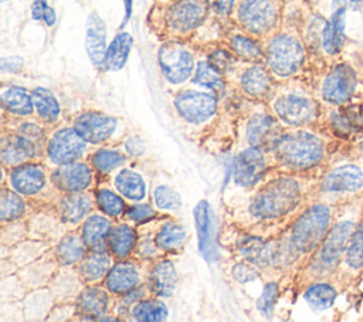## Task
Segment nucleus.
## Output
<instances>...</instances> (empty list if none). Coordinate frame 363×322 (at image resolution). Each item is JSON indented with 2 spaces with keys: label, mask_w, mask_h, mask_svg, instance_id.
Segmentation results:
<instances>
[{
  "label": "nucleus",
  "mask_w": 363,
  "mask_h": 322,
  "mask_svg": "<svg viewBox=\"0 0 363 322\" xmlns=\"http://www.w3.org/2000/svg\"><path fill=\"white\" fill-rule=\"evenodd\" d=\"M31 96H33L35 112L44 122L52 123L58 119L60 104L51 91L38 87L31 92Z\"/></svg>",
  "instance_id": "31"
},
{
  "label": "nucleus",
  "mask_w": 363,
  "mask_h": 322,
  "mask_svg": "<svg viewBox=\"0 0 363 322\" xmlns=\"http://www.w3.org/2000/svg\"><path fill=\"white\" fill-rule=\"evenodd\" d=\"M132 316L136 321L157 322L167 318V306L159 299L138 301L132 309Z\"/></svg>",
  "instance_id": "36"
},
{
  "label": "nucleus",
  "mask_w": 363,
  "mask_h": 322,
  "mask_svg": "<svg viewBox=\"0 0 363 322\" xmlns=\"http://www.w3.org/2000/svg\"><path fill=\"white\" fill-rule=\"evenodd\" d=\"M24 213L23 199L11 190H3L0 199V214L1 220H13Z\"/></svg>",
  "instance_id": "42"
},
{
  "label": "nucleus",
  "mask_w": 363,
  "mask_h": 322,
  "mask_svg": "<svg viewBox=\"0 0 363 322\" xmlns=\"http://www.w3.org/2000/svg\"><path fill=\"white\" fill-rule=\"evenodd\" d=\"M242 89L250 95H262L269 87V77L262 67H251L241 75Z\"/></svg>",
  "instance_id": "37"
},
{
  "label": "nucleus",
  "mask_w": 363,
  "mask_h": 322,
  "mask_svg": "<svg viewBox=\"0 0 363 322\" xmlns=\"http://www.w3.org/2000/svg\"><path fill=\"white\" fill-rule=\"evenodd\" d=\"M278 296V287L275 282H269L264 287L262 294L259 295L258 301H257V309L265 315V316H271L275 301Z\"/></svg>",
  "instance_id": "47"
},
{
  "label": "nucleus",
  "mask_w": 363,
  "mask_h": 322,
  "mask_svg": "<svg viewBox=\"0 0 363 322\" xmlns=\"http://www.w3.org/2000/svg\"><path fill=\"white\" fill-rule=\"evenodd\" d=\"M333 10L346 9V10H359L363 7V0H332Z\"/></svg>",
  "instance_id": "53"
},
{
  "label": "nucleus",
  "mask_w": 363,
  "mask_h": 322,
  "mask_svg": "<svg viewBox=\"0 0 363 322\" xmlns=\"http://www.w3.org/2000/svg\"><path fill=\"white\" fill-rule=\"evenodd\" d=\"M265 169L262 152L257 146L241 150L233 160V176L238 186H252L259 180Z\"/></svg>",
  "instance_id": "14"
},
{
  "label": "nucleus",
  "mask_w": 363,
  "mask_h": 322,
  "mask_svg": "<svg viewBox=\"0 0 363 322\" xmlns=\"http://www.w3.org/2000/svg\"><path fill=\"white\" fill-rule=\"evenodd\" d=\"M111 221L99 214L91 216L82 227V238L95 251H104L105 241L111 233Z\"/></svg>",
  "instance_id": "25"
},
{
  "label": "nucleus",
  "mask_w": 363,
  "mask_h": 322,
  "mask_svg": "<svg viewBox=\"0 0 363 322\" xmlns=\"http://www.w3.org/2000/svg\"><path fill=\"white\" fill-rule=\"evenodd\" d=\"M84 238L71 234L67 235L57 247V257L62 264H74L84 255Z\"/></svg>",
  "instance_id": "39"
},
{
  "label": "nucleus",
  "mask_w": 363,
  "mask_h": 322,
  "mask_svg": "<svg viewBox=\"0 0 363 322\" xmlns=\"http://www.w3.org/2000/svg\"><path fill=\"white\" fill-rule=\"evenodd\" d=\"M339 270L352 279L363 272V211L346 247Z\"/></svg>",
  "instance_id": "19"
},
{
  "label": "nucleus",
  "mask_w": 363,
  "mask_h": 322,
  "mask_svg": "<svg viewBox=\"0 0 363 322\" xmlns=\"http://www.w3.org/2000/svg\"><path fill=\"white\" fill-rule=\"evenodd\" d=\"M319 193L340 204L354 201L363 193V173L354 165L335 167L323 176Z\"/></svg>",
  "instance_id": "5"
},
{
  "label": "nucleus",
  "mask_w": 363,
  "mask_h": 322,
  "mask_svg": "<svg viewBox=\"0 0 363 322\" xmlns=\"http://www.w3.org/2000/svg\"><path fill=\"white\" fill-rule=\"evenodd\" d=\"M78 306L85 315H102L108 308V296L104 289L91 287L78 296Z\"/></svg>",
  "instance_id": "34"
},
{
  "label": "nucleus",
  "mask_w": 363,
  "mask_h": 322,
  "mask_svg": "<svg viewBox=\"0 0 363 322\" xmlns=\"http://www.w3.org/2000/svg\"><path fill=\"white\" fill-rule=\"evenodd\" d=\"M231 47L234 48V51L247 60H257L261 57V51L258 48V45L250 40L248 37L244 35H235L231 40Z\"/></svg>",
  "instance_id": "46"
},
{
  "label": "nucleus",
  "mask_w": 363,
  "mask_h": 322,
  "mask_svg": "<svg viewBox=\"0 0 363 322\" xmlns=\"http://www.w3.org/2000/svg\"><path fill=\"white\" fill-rule=\"evenodd\" d=\"M1 102L7 112L18 116H27L33 112V96L21 87H10L1 94Z\"/></svg>",
  "instance_id": "29"
},
{
  "label": "nucleus",
  "mask_w": 363,
  "mask_h": 322,
  "mask_svg": "<svg viewBox=\"0 0 363 322\" xmlns=\"http://www.w3.org/2000/svg\"><path fill=\"white\" fill-rule=\"evenodd\" d=\"M92 209V200L89 196L79 191L65 196L61 201V216L68 223H78Z\"/></svg>",
  "instance_id": "30"
},
{
  "label": "nucleus",
  "mask_w": 363,
  "mask_h": 322,
  "mask_svg": "<svg viewBox=\"0 0 363 322\" xmlns=\"http://www.w3.org/2000/svg\"><path fill=\"white\" fill-rule=\"evenodd\" d=\"M85 149V140L72 128H62L57 131L47 146L48 159L55 165H65L75 162Z\"/></svg>",
  "instance_id": "12"
},
{
  "label": "nucleus",
  "mask_w": 363,
  "mask_h": 322,
  "mask_svg": "<svg viewBox=\"0 0 363 322\" xmlns=\"http://www.w3.org/2000/svg\"><path fill=\"white\" fill-rule=\"evenodd\" d=\"M10 184L21 194H35L45 184V173L37 165H23L10 173Z\"/></svg>",
  "instance_id": "20"
},
{
  "label": "nucleus",
  "mask_w": 363,
  "mask_h": 322,
  "mask_svg": "<svg viewBox=\"0 0 363 322\" xmlns=\"http://www.w3.org/2000/svg\"><path fill=\"white\" fill-rule=\"evenodd\" d=\"M336 295H337V292H336L335 287H332L330 284L315 282L305 291L303 298L312 308L322 311V309L332 306V304L336 299Z\"/></svg>",
  "instance_id": "35"
},
{
  "label": "nucleus",
  "mask_w": 363,
  "mask_h": 322,
  "mask_svg": "<svg viewBox=\"0 0 363 322\" xmlns=\"http://www.w3.org/2000/svg\"><path fill=\"white\" fill-rule=\"evenodd\" d=\"M48 4L47 0H34L33 6H31V16L34 20H44V16L48 10Z\"/></svg>",
  "instance_id": "52"
},
{
  "label": "nucleus",
  "mask_w": 363,
  "mask_h": 322,
  "mask_svg": "<svg viewBox=\"0 0 363 322\" xmlns=\"http://www.w3.org/2000/svg\"><path fill=\"white\" fill-rule=\"evenodd\" d=\"M85 48L91 61L99 67L104 65L106 54V28L104 20L92 13L86 21V34H85Z\"/></svg>",
  "instance_id": "18"
},
{
  "label": "nucleus",
  "mask_w": 363,
  "mask_h": 322,
  "mask_svg": "<svg viewBox=\"0 0 363 322\" xmlns=\"http://www.w3.org/2000/svg\"><path fill=\"white\" fill-rule=\"evenodd\" d=\"M278 162L291 170H306L319 165L326 153L323 139L308 131H292L274 140Z\"/></svg>",
  "instance_id": "2"
},
{
  "label": "nucleus",
  "mask_w": 363,
  "mask_h": 322,
  "mask_svg": "<svg viewBox=\"0 0 363 322\" xmlns=\"http://www.w3.org/2000/svg\"><path fill=\"white\" fill-rule=\"evenodd\" d=\"M238 248L244 258L254 264H269L277 260V248L257 237H245Z\"/></svg>",
  "instance_id": "27"
},
{
  "label": "nucleus",
  "mask_w": 363,
  "mask_h": 322,
  "mask_svg": "<svg viewBox=\"0 0 363 322\" xmlns=\"http://www.w3.org/2000/svg\"><path fill=\"white\" fill-rule=\"evenodd\" d=\"M193 81L201 87H207L211 89L223 88V78L218 70L210 62H200L196 68V74Z\"/></svg>",
  "instance_id": "43"
},
{
  "label": "nucleus",
  "mask_w": 363,
  "mask_h": 322,
  "mask_svg": "<svg viewBox=\"0 0 363 322\" xmlns=\"http://www.w3.org/2000/svg\"><path fill=\"white\" fill-rule=\"evenodd\" d=\"M303 45L294 35L278 34L268 44V65L279 77H288L296 72L303 62Z\"/></svg>",
  "instance_id": "6"
},
{
  "label": "nucleus",
  "mask_w": 363,
  "mask_h": 322,
  "mask_svg": "<svg viewBox=\"0 0 363 322\" xmlns=\"http://www.w3.org/2000/svg\"><path fill=\"white\" fill-rule=\"evenodd\" d=\"M54 183L58 189L69 193L82 191L92 183V172L85 163L71 162L58 167L54 173Z\"/></svg>",
  "instance_id": "16"
},
{
  "label": "nucleus",
  "mask_w": 363,
  "mask_h": 322,
  "mask_svg": "<svg viewBox=\"0 0 363 322\" xmlns=\"http://www.w3.org/2000/svg\"><path fill=\"white\" fill-rule=\"evenodd\" d=\"M213 4H214V9L221 13V14H225L231 10L233 4H234V0H211Z\"/></svg>",
  "instance_id": "55"
},
{
  "label": "nucleus",
  "mask_w": 363,
  "mask_h": 322,
  "mask_svg": "<svg viewBox=\"0 0 363 322\" xmlns=\"http://www.w3.org/2000/svg\"><path fill=\"white\" fill-rule=\"evenodd\" d=\"M174 106L186 121L191 123H201L214 115L217 109V99L207 92L183 91L174 98Z\"/></svg>",
  "instance_id": "11"
},
{
  "label": "nucleus",
  "mask_w": 363,
  "mask_h": 322,
  "mask_svg": "<svg viewBox=\"0 0 363 322\" xmlns=\"http://www.w3.org/2000/svg\"><path fill=\"white\" fill-rule=\"evenodd\" d=\"M357 77L347 64H339L330 70L322 84V98L332 105L346 104L354 94Z\"/></svg>",
  "instance_id": "10"
},
{
  "label": "nucleus",
  "mask_w": 363,
  "mask_h": 322,
  "mask_svg": "<svg viewBox=\"0 0 363 322\" xmlns=\"http://www.w3.org/2000/svg\"><path fill=\"white\" fill-rule=\"evenodd\" d=\"M132 3L133 0H123V6H125V16H123V21H122V27L128 23L130 14H132Z\"/></svg>",
  "instance_id": "56"
},
{
  "label": "nucleus",
  "mask_w": 363,
  "mask_h": 322,
  "mask_svg": "<svg viewBox=\"0 0 363 322\" xmlns=\"http://www.w3.org/2000/svg\"><path fill=\"white\" fill-rule=\"evenodd\" d=\"M362 211L352 218L350 217L342 218L339 221L335 220L326 237L323 238L322 244L315 251V260L312 261V271L316 275L325 277L339 270L346 247L350 241V237L360 218Z\"/></svg>",
  "instance_id": "4"
},
{
  "label": "nucleus",
  "mask_w": 363,
  "mask_h": 322,
  "mask_svg": "<svg viewBox=\"0 0 363 322\" xmlns=\"http://www.w3.org/2000/svg\"><path fill=\"white\" fill-rule=\"evenodd\" d=\"M55 11L50 7L48 10H47V13H45V16H44V20L43 21H45V24L47 26H52L54 23H55Z\"/></svg>",
  "instance_id": "57"
},
{
  "label": "nucleus",
  "mask_w": 363,
  "mask_h": 322,
  "mask_svg": "<svg viewBox=\"0 0 363 322\" xmlns=\"http://www.w3.org/2000/svg\"><path fill=\"white\" fill-rule=\"evenodd\" d=\"M153 199H155V204L162 210H176L182 206L180 194L166 184L157 186L155 189Z\"/></svg>",
  "instance_id": "45"
},
{
  "label": "nucleus",
  "mask_w": 363,
  "mask_h": 322,
  "mask_svg": "<svg viewBox=\"0 0 363 322\" xmlns=\"http://www.w3.org/2000/svg\"><path fill=\"white\" fill-rule=\"evenodd\" d=\"M0 65H1L3 71L13 72V71L20 70V67L23 65V60L20 57H4V58H1Z\"/></svg>",
  "instance_id": "54"
},
{
  "label": "nucleus",
  "mask_w": 363,
  "mask_h": 322,
  "mask_svg": "<svg viewBox=\"0 0 363 322\" xmlns=\"http://www.w3.org/2000/svg\"><path fill=\"white\" fill-rule=\"evenodd\" d=\"M346 9H336L333 10L330 18L325 24L320 35L322 48L329 55H336L345 45V17Z\"/></svg>",
  "instance_id": "21"
},
{
  "label": "nucleus",
  "mask_w": 363,
  "mask_h": 322,
  "mask_svg": "<svg viewBox=\"0 0 363 322\" xmlns=\"http://www.w3.org/2000/svg\"><path fill=\"white\" fill-rule=\"evenodd\" d=\"M150 288L155 294L160 296H170L173 295L176 285H177V274L174 270V265L167 261H159L150 272L149 277Z\"/></svg>",
  "instance_id": "23"
},
{
  "label": "nucleus",
  "mask_w": 363,
  "mask_h": 322,
  "mask_svg": "<svg viewBox=\"0 0 363 322\" xmlns=\"http://www.w3.org/2000/svg\"><path fill=\"white\" fill-rule=\"evenodd\" d=\"M206 14L203 0H179L169 13V26L176 33H186L194 28Z\"/></svg>",
  "instance_id": "15"
},
{
  "label": "nucleus",
  "mask_w": 363,
  "mask_h": 322,
  "mask_svg": "<svg viewBox=\"0 0 363 322\" xmlns=\"http://www.w3.org/2000/svg\"><path fill=\"white\" fill-rule=\"evenodd\" d=\"M115 187L123 197L133 201H139L146 196V183L143 177L130 169H122L115 176Z\"/></svg>",
  "instance_id": "26"
},
{
  "label": "nucleus",
  "mask_w": 363,
  "mask_h": 322,
  "mask_svg": "<svg viewBox=\"0 0 363 322\" xmlns=\"http://www.w3.org/2000/svg\"><path fill=\"white\" fill-rule=\"evenodd\" d=\"M301 182L279 177L269 182L250 204V213L258 218H278L292 211L302 200Z\"/></svg>",
  "instance_id": "3"
},
{
  "label": "nucleus",
  "mask_w": 363,
  "mask_h": 322,
  "mask_svg": "<svg viewBox=\"0 0 363 322\" xmlns=\"http://www.w3.org/2000/svg\"><path fill=\"white\" fill-rule=\"evenodd\" d=\"M278 7L274 0H242L238 20L252 34H262L277 23Z\"/></svg>",
  "instance_id": "8"
},
{
  "label": "nucleus",
  "mask_w": 363,
  "mask_h": 322,
  "mask_svg": "<svg viewBox=\"0 0 363 322\" xmlns=\"http://www.w3.org/2000/svg\"><path fill=\"white\" fill-rule=\"evenodd\" d=\"M96 203L101 211L112 217H118L125 211L122 197L109 189H101L96 191Z\"/></svg>",
  "instance_id": "41"
},
{
  "label": "nucleus",
  "mask_w": 363,
  "mask_h": 322,
  "mask_svg": "<svg viewBox=\"0 0 363 322\" xmlns=\"http://www.w3.org/2000/svg\"><path fill=\"white\" fill-rule=\"evenodd\" d=\"M337 210L339 206L329 203H315L303 210L291 230L288 247H291L292 254L315 252L335 223Z\"/></svg>",
  "instance_id": "1"
},
{
  "label": "nucleus",
  "mask_w": 363,
  "mask_h": 322,
  "mask_svg": "<svg viewBox=\"0 0 363 322\" xmlns=\"http://www.w3.org/2000/svg\"><path fill=\"white\" fill-rule=\"evenodd\" d=\"M105 282L111 292L126 294L138 285L139 272L133 264L118 262L108 271Z\"/></svg>",
  "instance_id": "22"
},
{
  "label": "nucleus",
  "mask_w": 363,
  "mask_h": 322,
  "mask_svg": "<svg viewBox=\"0 0 363 322\" xmlns=\"http://www.w3.org/2000/svg\"><path fill=\"white\" fill-rule=\"evenodd\" d=\"M153 214L155 211L149 204H136L128 210V216L135 221H145L150 218Z\"/></svg>",
  "instance_id": "49"
},
{
  "label": "nucleus",
  "mask_w": 363,
  "mask_h": 322,
  "mask_svg": "<svg viewBox=\"0 0 363 322\" xmlns=\"http://www.w3.org/2000/svg\"><path fill=\"white\" fill-rule=\"evenodd\" d=\"M194 223L199 235V250L207 261H214L217 251L213 238V224H211V209L207 200H200L194 207Z\"/></svg>",
  "instance_id": "17"
},
{
  "label": "nucleus",
  "mask_w": 363,
  "mask_h": 322,
  "mask_svg": "<svg viewBox=\"0 0 363 322\" xmlns=\"http://www.w3.org/2000/svg\"><path fill=\"white\" fill-rule=\"evenodd\" d=\"M109 257L102 251H94L89 254L81 265V272L86 281L99 279L109 270Z\"/></svg>",
  "instance_id": "40"
},
{
  "label": "nucleus",
  "mask_w": 363,
  "mask_h": 322,
  "mask_svg": "<svg viewBox=\"0 0 363 322\" xmlns=\"http://www.w3.org/2000/svg\"><path fill=\"white\" fill-rule=\"evenodd\" d=\"M34 143L21 135L4 138L1 142V157L6 165L21 163L26 159L34 157Z\"/></svg>",
  "instance_id": "24"
},
{
  "label": "nucleus",
  "mask_w": 363,
  "mask_h": 322,
  "mask_svg": "<svg viewBox=\"0 0 363 322\" xmlns=\"http://www.w3.org/2000/svg\"><path fill=\"white\" fill-rule=\"evenodd\" d=\"M277 116L292 126H302L311 123L318 115L316 102L301 94H285L274 102Z\"/></svg>",
  "instance_id": "7"
},
{
  "label": "nucleus",
  "mask_w": 363,
  "mask_h": 322,
  "mask_svg": "<svg viewBox=\"0 0 363 322\" xmlns=\"http://www.w3.org/2000/svg\"><path fill=\"white\" fill-rule=\"evenodd\" d=\"M116 128V119L102 112H84L74 121V129L85 142L99 143L106 140Z\"/></svg>",
  "instance_id": "13"
},
{
  "label": "nucleus",
  "mask_w": 363,
  "mask_h": 322,
  "mask_svg": "<svg viewBox=\"0 0 363 322\" xmlns=\"http://www.w3.org/2000/svg\"><path fill=\"white\" fill-rule=\"evenodd\" d=\"M125 149H126L128 153H130L133 156H139L145 150V143L139 136H130L125 142Z\"/></svg>",
  "instance_id": "50"
},
{
  "label": "nucleus",
  "mask_w": 363,
  "mask_h": 322,
  "mask_svg": "<svg viewBox=\"0 0 363 322\" xmlns=\"http://www.w3.org/2000/svg\"><path fill=\"white\" fill-rule=\"evenodd\" d=\"M233 277L240 282H250L258 277V272L251 264L240 262L233 267Z\"/></svg>",
  "instance_id": "48"
},
{
  "label": "nucleus",
  "mask_w": 363,
  "mask_h": 322,
  "mask_svg": "<svg viewBox=\"0 0 363 322\" xmlns=\"http://www.w3.org/2000/svg\"><path fill=\"white\" fill-rule=\"evenodd\" d=\"M125 162V156L116 150L101 149L92 156L94 167L101 173H108Z\"/></svg>",
  "instance_id": "44"
},
{
  "label": "nucleus",
  "mask_w": 363,
  "mask_h": 322,
  "mask_svg": "<svg viewBox=\"0 0 363 322\" xmlns=\"http://www.w3.org/2000/svg\"><path fill=\"white\" fill-rule=\"evenodd\" d=\"M108 241L113 255L123 258L132 251L135 245V231L128 224L115 226L109 233Z\"/></svg>",
  "instance_id": "33"
},
{
  "label": "nucleus",
  "mask_w": 363,
  "mask_h": 322,
  "mask_svg": "<svg viewBox=\"0 0 363 322\" xmlns=\"http://www.w3.org/2000/svg\"><path fill=\"white\" fill-rule=\"evenodd\" d=\"M157 61L164 78L172 84L184 82L193 72L194 60L180 44H164L157 52Z\"/></svg>",
  "instance_id": "9"
},
{
  "label": "nucleus",
  "mask_w": 363,
  "mask_h": 322,
  "mask_svg": "<svg viewBox=\"0 0 363 322\" xmlns=\"http://www.w3.org/2000/svg\"><path fill=\"white\" fill-rule=\"evenodd\" d=\"M130 48H132V37H130V34L119 33L112 40L109 47L106 48L104 65L108 70H111V71L121 70L126 64V61H128Z\"/></svg>",
  "instance_id": "28"
},
{
  "label": "nucleus",
  "mask_w": 363,
  "mask_h": 322,
  "mask_svg": "<svg viewBox=\"0 0 363 322\" xmlns=\"http://www.w3.org/2000/svg\"><path fill=\"white\" fill-rule=\"evenodd\" d=\"M18 133L27 139H37L41 136V128L35 123H31V122H26L20 126L18 129Z\"/></svg>",
  "instance_id": "51"
},
{
  "label": "nucleus",
  "mask_w": 363,
  "mask_h": 322,
  "mask_svg": "<svg viewBox=\"0 0 363 322\" xmlns=\"http://www.w3.org/2000/svg\"><path fill=\"white\" fill-rule=\"evenodd\" d=\"M186 238V231L177 223H164L157 234H156V244L162 250H176L179 248Z\"/></svg>",
  "instance_id": "38"
},
{
  "label": "nucleus",
  "mask_w": 363,
  "mask_h": 322,
  "mask_svg": "<svg viewBox=\"0 0 363 322\" xmlns=\"http://www.w3.org/2000/svg\"><path fill=\"white\" fill-rule=\"evenodd\" d=\"M275 128V121L272 116L265 115V113H257L250 118L245 129V136L248 143L252 146H258L264 143L265 139L271 136Z\"/></svg>",
  "instance_id": "32"
}]
</instances>
